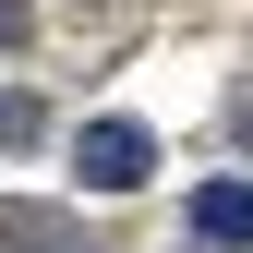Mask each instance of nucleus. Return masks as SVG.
I'll return each instance as SVG.
<instances>
[{
  "label": "nucleus",
  "instance_id": "1",
  "mask_svg": "<svg viewBox=\"0 0 253 253\" xmlns=\"http://www.w3.org/2000/svg\"><path fill=\"white\" fill-rule=\"evenodd\" d=\"M73 181H84V193H145V181H157V133H145V121H84Z\"/></svg>",
  "mask_w": 253,
  "mask_h": 253
},
{
  "label": "nucleus",
  "instance_id": "4",
  "mask_svg": "<svg viewBox=\"0 0 253 253\" xmlns=\"http://www.w3.org/2000/svg\"><path fill=\"white\" fill-rule=\"evenodd\" d=\"M37 37V12H24V0H0V48H24Z\"/></svg>",
  "mask_w": 253,
  "mask_h": 253
},
{
  "label": "nucleus",
  "instance_id": "2",
  "mask_svg": "<svg viewBox=\"0 0 253 253\" xmlns=\"http://www.w3.org/2000/svg\"><path fill=\"white\" fill-rule=\"evenodd\" d=\"M193 241H205V253H253V181H241V169L193 193Z\"/></svg>",
  "mask_w": 253,
  "mask_h": 253
},
{
  "label": "nucleus",
  "instance_id": "3",
  "mask_svg": "<svg viewBox=\"0 0 253 253\" xmlns=\"http://www.w3.org/2000/svg\"><path fill=\"white\" fill-rule=\"evenodd\" d=\"M37 133H48V109H37V97H0V157H24Z\"/></svg>",
  "mask_w": 253,
  "mask_h": 253
}]
</instances>
